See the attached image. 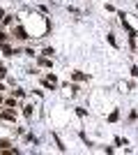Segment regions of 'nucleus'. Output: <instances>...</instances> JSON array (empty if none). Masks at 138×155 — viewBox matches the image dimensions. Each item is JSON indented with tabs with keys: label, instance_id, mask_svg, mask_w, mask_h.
Here are the masks:
<instances>
[{
	"label": "nucleus",
	"instance_id": "5",
	"mask_svg": "<svg viewBox=\"0 0 138 155\" xmlns=\"http://www.w3.org/2000/svg\"><path fill=\"white\" fill-rule=\"evenodd\" d=\"M5 146H9V143L7 141H0V148H5Z\"/></svg>",
	"mask_w": 138,
	"mask_h": 155
},
{
	"label": "nucleus",
	"instance_id": "4",
	"mask_svg": "<svg viewBox=\"0 0 138 155\" xmlns=\"http://www.w3.org/2000/svg\"><path fill=\"white\" fill-rule=\"evenodd\" d=\"M39 65H42V67H51V60H48V58H42Z\"/></svg>",
	"mask_w": 138,
	"mask_h": 155
},
{
	"label": "nucleus",
	"instance_id": "3",
	"mask_svg": "<svg viewBox=\"0 0 138 155\" xmlns=\"http://www.w3.org/2000/svg\"><path fill=\"white\" fill-rule=\"evenodd\" d=\"M3 51H5V56H14L16 51H12V46H7V44H3Z\"/></svg>",
	"mask_w": 138,
	"mask_h": 155
},
{
	"label": "nucleus",
	"instance_id": "1",
	"mask_svg": "<svg viewBox=\"0 0 138 155\" xmlns=\"http://www.w3.org/2000/svg\"><path fill=\"white\" fill-rule=\"evenodd\" d=\"M0 116H3L5 120H14V114L12 111H0Z\"/></svg>",
	"mask_w": 138,
	"mask_h": 155
},
{
	"label": "nucleus",
	"instance_id": "2",
	"mask_svg": "<svg viewBox=\"0 0 138 155\" xmlns=\"http://www.w3.org/2000/svg\"><path fill=\"white\" fill-rule=\"evenodd\" d=\"M16 37H19V39H25L28 35H25V30H23V28H16Z\"/></svg>",
	"mask_w": 138,
	"mask_h": 155
}]
</instances>
